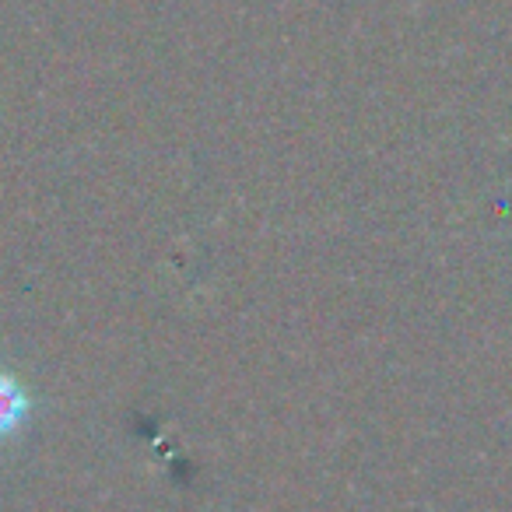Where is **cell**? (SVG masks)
<instances>
[{"label":"cell","mask_w":512,"mask_h":512,"mask_svg":"<svg viewBox=\"0 0 512 512\" xmlns=\"http://www.w3.org/2000/svg\"><path fill=\"white\" fill-rule=\"evenodd\" d=\"M32 418V393L11 369H0V446L15 442Z\"/></svg>","instance_id":"6da1fadb"}]
</instances>
